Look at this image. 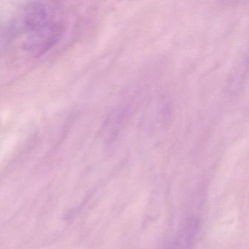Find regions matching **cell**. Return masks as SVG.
I'll list each match as a JSON object with an SVG mask.
<instances>
[{
    "label": "cell",
    "instance_id": "6da1fadb",
    "mask_svg": "<svg viewBox=\"0 0 249 249\" xmlns=\"http://www.w3.org/2000/svg\"><path fill=\"white\" fill-rule=\"evenodd\" d=\"M64 28L60 23L47 21L30 33L23 43V49L35 57H38L56 46L63 36Z\"/></svg>",
    "mask_w": 249,
    "mask_h": 249
},
{
    "label": "cell",
    "instance_id": "7a4b0ae2",
    "mask_svg": "<svg viewBox=\"0 0 249 249\" xmlns=\"http://www.w3.org/2000/svg\"><path fill=\"white\" fill-rule=\"evenodd\" d=\"M47 8L40 2H31L27 5L24 13V26L32 33L47 22Z\"/></svg>",
    "mask_w": 249,
    "mask_h": 249
},
{
    "label": "cell",
    "instance_id": "3957f363",
    "mask_svg": "<svg viewBox=\"0 0 249 249\" xmlns=\"http://www.w3.org/2000/svg\"><path fill=\"white\" fill-rule=\"evenodd\" d=\"M199 230V222L196 218H186L180 227L177 238L175 239L180 249H192L195 246Z\"/></svg>",
    "mask_w": 249,
    "mask_h": 249
},
{
    "label": "cell",
    "instance_id": "277c9868",
    "mask_svg": "<svg viewBox=\"0 0 249 249\" xmlns=\"http://www.w3.org/2000/svg\"><path fill=\"white\" fill-rule=\"evenodd\" d=\"M179 249L176 240H173L172 242L167 243L165 249Z\"/></svg>",
    "mask_w": 249,
    "mask_h": 249
}]
</instances>
